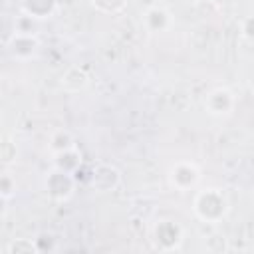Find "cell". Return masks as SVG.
<instances>
[{
  "mask_svg": "<svg viewBox=\"0 0 254 254\" xmlns=\"http://www.w3.org/2000/svg\"><path fill=\"white\" fill-rule=\"evenodd\" d=\"M171 181L179 189H189V187H192L198 181V171L194 169V165L181 163V165L171 169Z\"/></svg>",
  "mask_w": 254,
  "mask_h": 254,
  "instance_id": "cell-3",
  "label": "cell"
},
{
  "mask_svg": "<svg viewBox=\"0 0 254 254\" xmlns=\"http://www.w3.org/2000/svg\"><path fill=\"white\" fill-rule=\"evenodd\" d=\"M36 246L32 240H26V238H18V240H12L8 246H6V252L10 254H20V252H34Z\"/></svg>",
  "mask_w": 254,
  "mask_h": 254,
  "instance_id": "cell-5",
  "label": "cell"
},
{
  "mask_svg": "<svg viewBox=\"0 0 254 254\" xmlns=\"http://www.w3.org/2000/svg\"><path fill=\"white\" fill-rule=\"evenodd\" d=\"M8 183H10V177L6 175V177L2 179V198H8V196H10V192H12V190H10V187H8Z\"/></svg>",
  "mask_w": 254,
  "mask_h": 254,
  "instance_id": "cell-6",
  "label": "cell"
},
{
  "mask_svg": "<svg viewBox=\"0 0 254 254\" xmlns=\"http://www.w3.org/2000/svg\"><path fill=\"white\" fill-rule=\"evenodd\" d=\"M226 210H228V204L222 192H218L216 189H206L198 192L194 198V212L206 222H216L220 216L226 214Z\"/></svg>",
  "mask_w": 254,
  "mask_h": 254,
  "instance_id": "cell-1",
  "label": "cell"
},
{
  "mask_svg": "<svg viewBox=\"0 0 254 254\" xmlns=\"http://www.w3.org/2000/svg\"><path fill=\"white\" fill-rule=\"evenodd\" d=\"M56 0H24V12L30 18H46L52 14Z\"/></svg>",
  "mask_w": 254,
  "mask_h": 254,
  "instance_id": "cell-4",
  "label": "cell"
},
{
  "mask_svg": "<svg viewBox=\"0 0 254 254\" xmlns=\"http://www.w3.org/2000/svg\"><path fill=\"white\" fill-rule=\"evenodd\" d=\"M204 105L206 109L212 113V115H222V113H230V109L234 107V97L228 89H212L206 99H204Z\"/></svg>",
  "mask_w": 254,
  "mask_h": 254,
  "instance_id": "cell-2",
  "label": "cell"
}]
</instances>
